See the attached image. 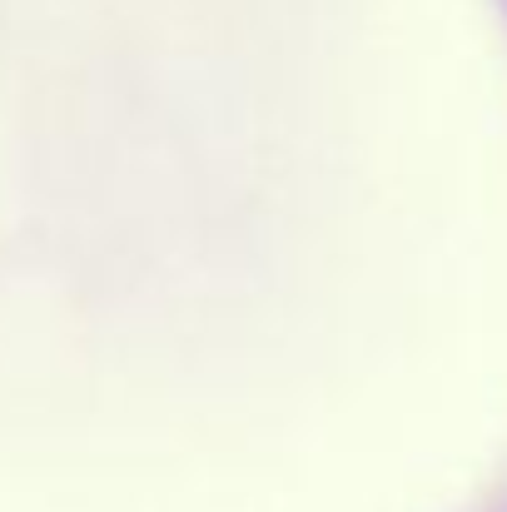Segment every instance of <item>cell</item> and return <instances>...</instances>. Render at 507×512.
Returning a JSON list of instances; mask_svg holds the SVG:
<instances>
[]
</instances>
